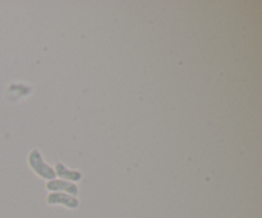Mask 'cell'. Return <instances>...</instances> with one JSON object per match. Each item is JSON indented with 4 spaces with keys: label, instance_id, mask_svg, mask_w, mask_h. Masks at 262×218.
<instances>
[{
    "label": "cell",
    "instance_id": "obj_1",
    "mask_svg": "<svg viewBox=\"0 0 262 218\" xmlns=\"http://www.w3.org/2000/svg\"><path fill=\"white\" fill-rule=\"evenodd\" d=\"M28 161H30V166L32 167L33 171H35L38 176H41L42 179H46V180L54 179V176H55V171L42 161L40 151H38L37 149H33V150L31 151L30 156H28Z\"/></svg>",
    "mask_w": 262,
    "mask_h": 218
},
{
    "label": "cell",
    "instance_id": "obj_2",
    "mask_svg": "<svg viewBox=\"0 0 262 218\" xmlns=\"http://www.w3.org/2000/svg\"><path fill=\"white\" fill-rule=\"evenodd\" d=\"M48 204H63L68 208L78 207V199L71 196L69 194H63V192H53L48 196Z\"/></svg>",
    "mask_w": 262,
    "mask_h": 218
},
{
    "label": "cell",
    "instance_id": "obj_3",
    "mask_svg": "<svg viewBox=\"0 0 262 218\" xmlns=\"http://www.w3.org/2000/svg\"><path fill=\"white\" fill-rule=\"evenodd\" d=\"M46 189L50 191H67L71 195L78 194V187L74 184L68 181H63V180H53L46 184Z\"/></svg>",
    "mask_w": 262,
    "mask_h": 218
},
{
    "label": "cell",
    "instance_id": "obj_4",
    "mask_svg": "<svg viewBox=\"0 0 262 218\" xmlns=\"http://www.w3.org/2000/svg\"><path fill=\"white\" fill-rule=\"evenodd\" d=\"M55 173H58L61 179L69 180V181H78L81 179V173L78 171H71V169H67L66 167L61 163H58L55 166Z\"/></svg>",
    "mask_w": 262,
    "mask_h": 218
}]
</instances>
